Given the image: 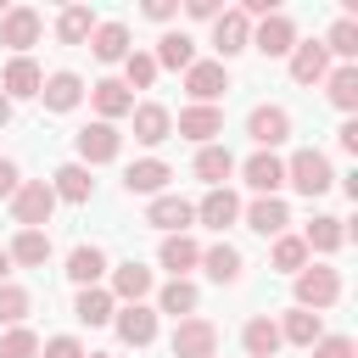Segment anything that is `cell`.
I'll use <instances>...</instances> for the list:
<instances>
[{"label": "cell", "instance_id": "681fc988", "mask_svg": "<svg viewBox=\"0 0 358 358\" xmlns=\"http://www.w3.org/2000/svg\"><path fill=\"white\" fill-rule=\"evenodd\" d=\"M336 134H341V151H358V123H341Z\"/></svg>", "mask_w": 358, "mask_h": 358}, {"label": "cell", "instance_id": "7c38bea8", "mask_svg": "<svg viewBox=\"0 0 358 358\" xmlns=\"http://www.w3.org/2000/svg\"><path fill=\"white\" fill-rule=\"evenodd\" d=\"M90 101H95L101 123H117V117H129V112H134V95H129V84H123V78H101V84H90Z\"/></svg>", "mask_w": 358, "mask_h": 358}, {"label": "cell", "instance_id": "8992f818", "mask_svg": "<svg viewBox=\"0 0 358 358\" xmlns=\"http://www.w3.org/2000/svg\"><path fill=\"white\" fill-rule=\"evenodd\" d=\"M252 50H263V56H291V50H296V22H291L285 11L263 17V22L252 28Z\"/></svg>", "mask_w": 358, "mask_h": 358}, {"label": "cell", "instance_id": "484cf974", "mask_svg": "<svg viewBox=\"0 0 358 358\" xmlns=\"http://www.w3.org/2000/svg\"><path fill=\"white\" fill-rule=\"evenodd\" d=\"M101 274H106V252H101V246H73V252H67V280H73L78 291L95 285Z\"/></svg>", "mask_w": 358, "mask_h": 358}, {"label": "cell", "instance_id": "ba28073f", "mask_svg": "<svg viewBox=\"0 0 358 358\" xmlns=\"http://www.w3.org/2000/svg\"><path fill=\"white\" fill-rule=\"evenodd\" d=\"M246 134H252L263 151H274V145H285V140H291V112H285V106H252Z\"/></svg>", "mask_w": 358, "mask_h": 358}, {"label": "cell", "instance_id": "7dc6e473", "mask_svg": "<svg viewBox=\"0 0 358 358\" xmlns=\"http://www.w3.org/2000/svg\"><path fill=\"white\" fill-rule=\"evenodd\" d=\"M185 11H190V17H201V22H213L224 6H218V0H185Z\"/></svg>", "mask_w": 358, "mask_h": 358}, {"label": "cell", "instance_id": "30bf717a", "mask_svg": "<svg viewBox=\"0 0 358 358\" xmlns=\"http://www.w3.org/2000/svg\"><path fill=\"white\" fill-rule=\"evenodd\" d=\"M213 45H218V56H241V50H252V22L241 17V6L213 17Z\"/></svg>", "mask_w": 358, "mask_h": 358}, {"label": "cell", "instance_id": "f907efd6", "mask_svg": "<svg viewBox=\"0 0 358 358\" xmlns=\"http://www.w3.org/2000/svg\"><path fill=\"white\" fill-rule=\"evenodd\" d=\"M0 285H11V257H6V246H0Z\"/></svg>", "mask_w": 358, "mask_h": 358}, {"label": "cell", "instance_id": "9a60e30c", "mask_svg": "<svg viewBox=\"0 0 358 358\" xmlns=\"http://www.w3.org/2000/svg\"><path fill=\"white\" fill-rule=\"evenodd\" d=\"M39 101H45V112H73L84 101V78L78 73H50L39 84Z\"/></svg>", "mask_w": 358, "mask_h": 358}, {"label": "cell", "instance_id": "ac0fdd59", "mask_svg": "<svg viewBox=\"0 0 358 358\" xmlns=\"http://www.w3.org/2000/svg\"><path fill=\"white\" fill-rule=\"evenodd\" d=\"M241 173H246V185H252L257 196H274V190L285 185V162H280L274 151H257V157H246V162H241Z\"/></svg>", "mask_w": 358, "mask_h": 358}, {"label": "cell", "instance_id": "60d3db41", "mask_svg": "<svg viewBox=\"0 0 358 358\" xmlns=\"http://www.w3.org/2000/svg\"><path fill=\"white\" fill-rule=\"evenodd\" d=\"M123 84H129V90H151V84H157V62H151L145 50H129V56H123Z\"/></svg>", "mask_w": 358, "mask_h": 358}, {"label": "cell", "instance_id": "8fae6325", "mask_svg": "<svg viewBox=\"0 0 358 358\" xmlns=\"http://www.w3.org/2000/svg\"><path fill=\"white\" fill-rule=\"evenodd\" d=\"M112 319H117V336H123L129 347H151V341H157V308L129 302V308H117Z\"/></svg>", "mask_w": 358, "mask_h": 358}, {"label": "cell", "instance_id": "b9f144b4", "mask_svg": "<svg viewBox=\"0 0 358 358\" xmlns=\"http://www.w3.org/2000/svg\"><path fill=\"white\" fill-rule=\"evenodd\" d=\"M28 308H34V296L22 291V285H0V324L11 330V324H22L28 319Z\"/></svg>", "mask_w": 358, "mask_h": 358}, {"label": "cell", "instance_id": "603a6c76", "mask_svg": "<svg viewBox=\"0 0 358 358\" xmlns=\"http://www.w3.org/2000/svg\"><path fill=\"white\" fill-rule=\"evenodd\" d=\"M241 347H246V358H274V352H280V324H274L268 313L246 319V330H241Z\"/></svg>", "mask_w": 358, "mask_h": 358}, {"label": "cell", "instance_id": "4316f807", "mask_svg": "<svg viewBox=\"0 0 358 358\" xmlns=\"http://www.w3.org/2000/svg\"><path fill=\"white\" fill-rule=\"evenodd\" d=\"M90 50H95V62H123L129 56V28L123 22H95Z\"/></svg>", "mask_w": 358, "mask_h": 358}, {"label": "cell", "instance_id": "6da1fadb", "mask_svg": "<svg viewBox=\"0 0 358 358\" xmlns=\"http://www.w3.org/2000/svg\"><path fill=\"white\" fill-rule=\"evenodd\" d=\"M285 185L291 190H302L308 201L313 196H324L330 185H336V173H330V162H324V151H313V145H302L291 162H285Z\"/></svg>", "mask_w": 358, "mask_h": 358}, {"label": "cell", "instance_id": "74e56055", "mask_svg": "<svg viewBox=\"0 0 358 358\" xmlns=\"http://www.w3.org/2000/svg\"><path fill=\"white\" fill-rule=\"evenodd\" d=\"M157 308L173 313V319H190V313H196V285H190V280H168L162 296H157Z\"/></svg>", "mask_w": 358, "mask_h": 358}, {"label": "cell", "instance_id": "4fadbf2b", "mask_svg": "<svg viewBox=\"0 0 358 358\" xmlns=\"http://www.w3.org/2000/svg\"><path fill=\"white\" fill-rule=\"evenodd\" d=\"M129 117H134V140H140V145H162V140L173 134V112L157 106V101H140Z\"/></svg>", "mask_w": 358, "mask_h": 358}, {"label": "cell", "instance_id": "7a4b0ae2", "mask_svg": "<svg viewBox=\"0 0 358 358\" xmlns=\"http://www.w3.org/2000/svg\"><path fill=\"white\" fill-rule=\"evenodd\" d=\"M50 213H56V190H50L45 179H28V185H17V196H11V218H17L22 229H39V224H50Z\"/></svg>", "mask_w": 358, "mask_h": 358}, {"label": "cell", "instance_id": "cb8c5ba5", "mask_svg": "<svg viewBox=\"0 0 358 358\" xmlns=\"http://www.w3.org/2000/svg\"><path fill=\"white\" fill-rule=\"evenodd\" d=\"M246 224H252L257 235H285L291 213H285V201H280V196H257V201L246 207Z\"/></svg>", "mask_w": 358, "mask_h": 358}, {"label": "cell", "instance_id": "bcb514c9", "mask_svg": "<svg viewBox=\"0 0 358 358\" xmlns=\"http://www.w3.org/2000/svg\"><path fill=\"white\" fill-rule=\"evenodd\" d=\"M173 11H179V0H145V17L151 22H173Z\"/></svg>", "mask_w": 358, "mask_h": 358}, {"label": "cell", "instance_id": "e575fe53", "mask_svg": "<svg viewBox=\"0 0 358 358\" xmlns=\"http://www.w3.org/2000/svg\"><path fill=\"white\" fill-rule=\"evenodd\" d=\"M324 336V324H319V313H308V308H291L285 319H280V341H296V347H313Z\"/></svg>", "mask_w": 358, "mask_h": 358}, {"label": "cell", "instance_id": "7bdbcfd3", "mask_svg": "<svg viewBox=\"0 0 358 358\" xmlns=\"http://www.w3.org/2000/svg\"><path fill=\"white\" fill-rule=\"evenodd\" d=\"M0 358H39V336L22 330V324H11V330L0 336Z\"/></svg>", "mask_w": 358, "mask_h": 358}, {"label": "cell", "instance_id": "f5cc1de1", "mask_svg": "<svg viewBox=\"0 0 358 358\" xmlns=\"http://www.w3.org/2000/svg\"><path fill=\"white\" fill-rule=\"evenodd\" d=\"M90 358H112V352H90Z\"/></svg>", "mask_w": 358, "mask_h": 358}, {"label": "cell", "instance_id": "2e32d148", "mask_svg": "<svg viewBox=\"0 0 358 358\" xmlns=\"http://www.w3.org/2000/svg\"><path fill=\"white\" fill-rule=\"evenodd\" d=\"M173 129H179L185 140H196V145H213V134H224V112H218V106H185Z\"/></svg>", "mask_w": 358, "mask_h": 358}, {"label": "cell", "instance_id": "83f0119b", "mask_svg": "<svg viewBox=\"0 0 358 358\" xmlns=\"http://www.w3.org/2000/svg\"><path fill=\"white\" fill-rule=\"evenodd\" d=\"M6 257L22 263V268H39V263H50V235H45V229H22V235L6 246Z\"/></svg>", "mask_w": 358, "mask_h": 358}, {"label": "cell", "instance_id": "d6a6232c", "mask_svg": "<svg viewBox=\"0 0 358 358\" xmlns=\"http://www.w3.org/2000/svg\"><path fill=\"white\" fill-rule=\"evenodd\" d=\"M229 173H235V157H229V145H201V151H196V179H207V185L218 190Z\"/></svg>", "mask_w": 358, "mask_h": 358}, {"label": "cell", "instance_id": "277c9868", "mask_svg": "<svg viewBox=\"0 0 358 358\" xmlns=\"http://www.w3.org/2000/svg\"><path fill=\"white\" fill-rule=\"evenodd\" d=\"M39 28H45V17L34 6H6L0 11V45H11L17 56H28V45H39Z\"/></svg>", "mask_w": 358, "mask_h": 358}, {"label": "cell", "instance_id": "ffe728a7", "mask_svg": "<svg viewBox=\"0 0 358 358\" xmlns=\"http://www.w3.org/2000/svg\"><path fill=\"white\" fill-rule=\"evenodd\" d=\"M50 190H56V201L84 207V201L95 196V179H90V168H84V162H62V168H56V179H50Z\"/></svg>", "mask_w": 358, "mask_h": 358}, {"label": "cell", "instance_id": "f1b7e54d", "mask_svg": "<svg viewBox=\"0 0 358 358\" xmlns=\"http://www.w3.org/2000/svg\"><path fill=\"white\" fill-rule=\"evenodd\" d=\"M201 268H207V280L235 285V280H241V252H235L229 241H218V246H207V252H201Z\"/></svg>", "mask_w": 358, "mask_h": 358}, {"label": "cell", "instance_id": "8d00e7d4", "mask_svg": "<svg viewBox=\"0 0 358 358\" xmlns=\"http://www.w3.org/2000/svg\"><path fill=\"white\" fill-rule=\"evenodd\" d=\"M95 34V17H90V6H67L62 17H56V39L62 45H84Z\"/></svg>", "mask_w": 358, "mask_h": 358}, {"label": "cell", "instance_id": "5b68a950", "mask_svg": "<svg viewBox=\"0 0 358 358\" xmlns=\"http://www.w3.org/2000/svg\"><path fill=\"white\" fill-rule=\"evenodd\" d=\"M336 296H341V274H336V268H302V274H296V308L319 313V308H330Z\"/></svg>", "mask_w": 358, "mask_h": 358}, {"label": "cell", "instance_id": "ee69618b", "mask_svg": "<svg viewBox=\"0 0 358 358\" xmlns=\"http://www.w3.org/2000/svg\"><path fill=\"white\" fill-rule=\"evenodd\" d=\"M313 358H352V336H319Z\"/></svg>", "mask_w": 358, "mask_h": 358}, {"label": "cell", "instance_id": "44dd1931", "mask_svg": "<svg viewBox=\"0 0 358 358\" xmlns=\"http://www.w3.org/2000/svg\"><path fill=\"white\" fill-rule=\"evenodd\" d=\"M196 218H201L207 229H229V224L241 218V201H235V190H229V185L207 190V196H201V207H196Z\"/></svg>", "mask_w": 358, "mask_h": 358}, {"label": "cell", "instance_id": "d590c367", "mask_svg": "<svg viewBox=\"0 0 358 358\" xmlns=\"http://www.w3.org/2000/svg\"><path fill=\"white\" fill-rule=\"evenodd\" d=\"M151 62H157V67H179V73H185V67L196 62V39H190V34H162Z\"/></svg>", "mask_w": 358, "mask_h": 358}, {"label": "cell", "instance_id": "816d5d0a", "mask_svg": "<svg viewBox=\"0 0 358 358\" xmlns=\"http://www.w3.org/2000/svg\"><path fill=\"white\" fill-rule=\"evenodd\" d=\"M6 123H11V101L0 95V129H6Z\"/></svg>", "mask_w": 358, "mask_h": 358}, {"label": "cell", "instance_id": "ab89813d", "mask_svg": "<svg viewBox=\"0 0 358 358\" xmlns=\"http://www.w3.org/2000/svg\"><path fill=\"white\" fill-rule=\"evenodd\" d=\"M274 268H280V274H302V268H308L302 235H274Z\"/></svg>", "mask_w": 358, "mask_h": 358}, {"label": "cell", "instance_id": "d6986e66", "mask_svg": "<svg viewBox=\"0 0 358 358\" xmlns=\"http://www.w3.org/2000/svg\"><path fill=\"white\" fill-rule=\"evenodd\" d=\"M168 179H173V168H168L162 157H145V162H134V168L123 173V190H129V196H162Z\"/></svg>", "mask_w": 358, "mask_h": 358}, {"label": "cell", "instance_id": "3957f363", "mask_svg": "<svg viewBox=\"0 0 358 358\" xmlns=\"http://www.w3.org/2000/svg\"><path fill=\"white\" fill-rule=\"evenodd\" d=\"M168 347H173V358H218V324L213 319H179Z\"/></svg>", "mask_w": 358, "mask_h": 358}, {"label": "cell", "instance_id": "f6af8a7d", "mask_svg": "<svg viewBox=\"0 0 358 358\" xmlns=\"http://www.w3.org/2000/svg\"><path fill=\"white\" fill-rule=\"evenodd\" d=\"M39 352H45V358H84V347H78L73 336H50V341H45Z\"/></svg>", "mask_w": 358, "mask_h": 358}, {"label": "cell", "instance_id": "d4e9b609", "mask_svg": "<svg viewBox=\"0 0 358 358\" xmlns=\"http://www.w3.org/2000/svg\"><path fill=\"white\" fill-rule=\"evenodd\" d=\"M157 257H162V268H168V274H173V280H185V274H190V268H196V263H201V246H196V241H190V235H168V241H162V252H157Z\"/></svg>", "mask_w": 358, "mask_h": 358}, {"label": "cell", "instance_id": "9c48e42d", "mask_svg": "<svg viewBox=\"0 0 358 358\" xmlns=\"http://www.w3.org/2000/svg\"><path fill=\"white\" fill-rule=\"evenodd\" d=\"M39 84H45V73L34 67V56H11L6 73H0V95H6V101H34Z\"/></svg>", "mask_w": 358, "mask_h": 358}, {"label": "cell", "instance_id": "c3c4849f", "mask_svg": "<svg viewBox=\"0 0 358 358\" xmlns=\"http://www.w3.org/2000/svg\"><path fill=\"white\" fill-rule=\"evenodd\" d=\"M0 196H17V162L0 157Z\"/></svg>", "mask_w": 358, "mask_h": 358}, {"label": "cell", "instance_id": "5bb4252c", "mask_svg": "<svg viewBox=\"0 0 358 358\" xmlns=\"http://www.w3.org/2000/svg\"><path fill=\"white\" fill-rule=\"evenodd\" d=\"M196 218V207L185 201V196H157L151 207H145V224L151 229H162V235H185V224Z\"/></svg>", "mask_w": 358, "mask_h": 358}, {"label": "cell", "instance_id": "4dcf8cb0", "mask_svg": "<svg viewBox=\"0 0 358 358\" xmlns=\"http://www.w3.org/2000/svg\"><path fill=\"white\" fill-rule=\"evenodd\" d=\"M112 291H101V285H84L78 291V302H73V319L78 324H112Z\"/></svg>", "mask_w": 358, "mask_h": 358}, {"label": "cell", "instance_id": "52a82bcc", "mask_svg": "<svg viewBox=\"0 0 358 358\" xmlns=\"http://www.w3.org/2000/svg\"><path fill=\"white\" fill-rule=\"evenodd\" d=\"M185 90L196 95V106H213V101L229 90V67H224V62H190V67H185Z\"/></svg>", "mask_w": 358, "mask_h": 358}, {"label": "cell", "instance_id": "e0dca14e", "mask_svg": "<svg viewBox=\"0 0 358 358\" xmlns=\"http://www.w3.org/2000/svg\"><path fill=\"white\" fill-rule=\"evenodd\" d=\"M123 151V134L112 129V123H90V129H78V157L84 162H112Z\"/></svg>", "mask_w": 358, "mask_h": 358}, {"label": "cell", "instance_id": "836d02e7", "mask_svg": "<svg viewBox=\"0 0 358 358\" xmlns=\"http://www.w3.org/2000/svg\"><path fill=\"white\" fill-rule=\"evenodd\" d=\"M347 218H336V213H319L313 224H308V235H302V246L308 252H336L341 241H347V229H341Z\"/></svg>", "mask_w": 358, "mask_h": 358}, {"label": "cell", "instance_id": "f35d334b", "mask_svg": "<svg viewBox=\"0 0 358 358\" xmlns=\"http://www.w3.org/2000/svg\"><path fill=\"white\" fill-rule=\"evenodd\" d=\"M324 56H341V62H352V56H358V22H352V17H336V22H330Z\"/></svg>", "mask_w": 358, "mask_h": 358}, {"label": "cell", "instance_id": "7402d4cb", "mask_svg": "<svg viewBox=\"0 0 358 358\" xmlns=\"http://www.w3.org/2000/svg\"><path fill=\"white\" fill-rule=\"evenodd\" d=\"M324 73H330V56H324L319 39H308V45L291 50V78L296 84H324Z\"/></svg>", "mask_w": 358, "mask_h": 358}, {"label": "cell", "instance_id": "1f68e13d", "mask_svg": "<svg viewBox=\"0 0 358 358\" xmlns=\"http://www.w3.org/2000/svg\"><path fill=\"white\" fill-rule=\"evenodd\" d=\"M324 95H330V106L352 112V106H358V67H352V62H341L336 73H324Z\"/></svg>", "mask_w": 358, "mask_h": 358}, {"label": "cell", "instance_id": "f546056e", "mask_svg": "<svg viewBox=\"0 0 358 358\" xmlns=\"http://www.w3.org/2000/svg\"><path fill=\"white\" fill-rule=\"evenodd\" d=\"M145 291H151V268H145V263H134V257H129V263H117V268H112V296L140 302Z\"/></svg>", "mask_w": 358, "mask_h": 358}]
</instances>
